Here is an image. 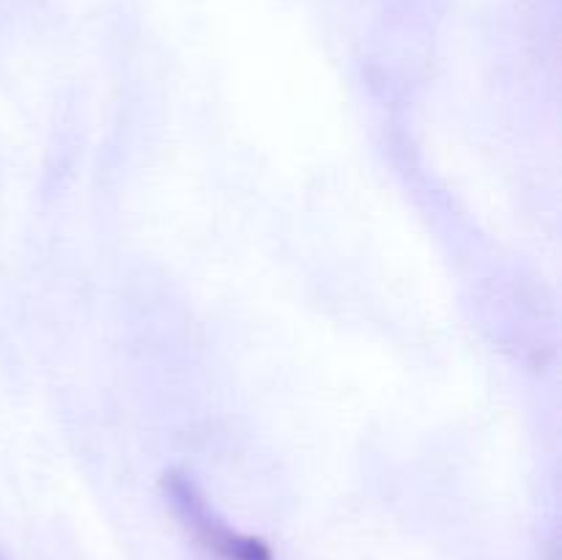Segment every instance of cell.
<instances>
[{"label": "cell", "instance_id": "cell-1", "mask_svg": "<svg viewBox=\"0 0 562 560\" xmlns=\"http://www.w3.org/2000/svg\"><path fill=\"white\" fill-rule=\"evenodd\" d=\"M168 489L181 519L187 522V527L195 533L198 541L214 560H272V552L261 538L245 536V533H236L228 525H223L206 508V503L198 497L190 483L181 481V478H170Z\"/></svg>", "mask_w": 562, "mask_h": 560}]
</instances>
